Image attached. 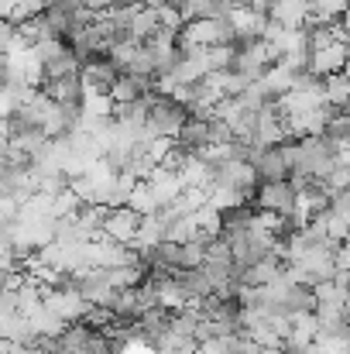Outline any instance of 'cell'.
<instances>
[{"label":"cell","instance_id":"cell-1","mask_svg":"<svg viewBox=\"0 0 350 354\" xmlns=\"http://www.w3.org/2000/svg\"><path fill=\"white\" fill-rule=\"evenodd\" d=\"M337 169V145L327 134H306L292 141V176L295 179H330Z\"/></svg>","mask_w":350,"mask_h":354},{"label":"cell","instance_id":"cell-30","mask_svg":"<svg viewBox=\"0 0 350 354\" xmlns=\"http://www.w3.org/2000/svg\"><path fill=\"white\" fill-rule=\"evenodd\" d=\"M340 28H344V35L350 38V7L344 10V14H340Z\"/></svg>","mask_w":350,"mask_h":354},{"label":"cell","instance_id":"cell-6","mask_svg":"<svg viewBox=\"0 0 350 354\" xmlns=\"http://www.w3.org/2000/svg\"><path fill=\"white\" fill-rule=\"evenodd\" d=\"M76 289L83 292V299L90 306H107V310L114 306L117 296H120V289L114 286L107 268H83V272H76Z\"/></svg>","mask_w":350,"mask_h":354},{"label":"cell","instance_id":"cell-26","mask_svg":"<svg viewBox=\"0 0 350 354\" xmlns=\"http://www.w3.org/2000/svg\"><path fill=\"white\" fill-rule=\"evenodd\" d=\"M330 210L350 224V186L347 189H333V193H330Z\"/></svg>","mask_w":350,"mask_h":354},{"label":"cell","instance_id":"cell-17","mask_svg":"<svg viewBox=\"0 0 350 354\" xmlns=\"http://www.w3.org/2000/svg\"><path fill=\"white\" fill-rule=\"evenodd\" d=\"M320 337V327H316V317L313 313H295L292 324H289V334H285V351H306L313 348Z\"/></svg>","mask_w":350,"mask_h":354},{"label":"cell","instance_id":"cell-20","mask_svg":"<svg viewBox=\"0 0 350 354\" xmlns=\"http://www.w3.org/2000/svg\"><path fill=\"white\" fill-rule=\"evenodd\" d=\"M206 80V86L220 97V100H233V97H240L244 90H247V76H240L237 69H224V73H210V76H203Z\"/></svg>","mask_w":350,"mask_h":354},{"label":"cell","instance_id":"cell-14","mask_svg":"<svg viewBox=\"0 0 350 354\" xmlns=\"http://www.w3.org/2000/svg\"><path fill=\"white\" fill-rule=\"evenodd\" d=\"M120 69L107 55H97L93 62L83 66V83H86V93H110V86L117 83Z\"/></svg>","mask_w":350,"mask_h":354},{"label":"cell","instance_id":"cell-8","mask_svg":"<svg viewBox=\"0 0 350 354\" xmlns=\"http://www.w3.org/2000/svg\"><path fill=\"white\" fill-rule=\"evenodd\" d=\"M254 169H257V179H289L292 176V141H282V145H264L257 148V155L251 158Z\"/></svg>","mask_w":350,"mask_h":354},{"label":"cell","instance_id":"cell-22","mask_svg":"<svg viewBox=\"0 0 350 354\" xmlns=\"http://www.w3.org/2000/svg\"><path fill=\"white\" fill-rule=\"evenodd\" d=\"M323 100L333 107V111H344L350 100V76L347 73H333V76H323Z\"/></svg>","mask_w":350,"mask_h":354},{"label":"cell","instance_id":"cell-21","mask_svg":"<svg viewBox=\"0 0 350 354\" xmlns=\"http://www.w3.org/2000/svg\"><path fill=\"white\" fill-rule=\"evenodd\" d=\"M179 179H182V189L186 186H213V165L203 155H189L179 169Z\"/></svg>","mask_w":350,"mask_h":354},{"label":"cell","instance_id":"cell-2","mask_svg":"<svg viewBox=\"0 0 350 354\" xmlns=\"http://www.w3.org/2000/svg\"><path fill=\"white\" fill-rule=\"evenodd\" d=\"M189 107L175 97H165V93H148V127L155 138H165V141H175L179 127L189 120Z\"/></svg>","mask_w":350,"mask_h":354},{"label":"cell","instance_id":"cell-18","mask_svg":"<svg viewBox=\"0 0 350 354\" xmlns=\"http://www.w3.org/2000/svg\"><path fill=\"white\" fill-rule=\"evenodd\" d=\"M148 93H151V86H148L144 80H137V76L124 73V69H120L117 83L110 86V100H114V107H127V104H141V100H148Z\"/></svg>","mask_w":350,"mask_h":354},{"label":"cell","instance_id":"cell-3","mask_svg":"<svg viewBox=\"0 0 350 354\" xmlns=\"http://www.w3.org/2000/svg\"><path fill=\"white\" fill-rule=\"evenodd\" d=\"M251 203H254L257 210H264V214L292 217V214L299 210V186H295L292 176H289V179H264V183H257Z\"/></svg>","mask_w":350,"mask_h":354},{"label":"cell","instance_id":"cell-16","mask_svg":"<svg viewBox=\"0 0 350 354\" xmlns=\"http://www.w3.org/2000/svg\"><path fill=\"white\" fill-rule=\"evenodd\" d=\"M333 114V107H313V111H302V114H292L285 118V127H289V138H306V134H323L327 131V120Z\"/></svg>","mask_w":350,"mask_h":354},{"label":"cell","instance_id":"cell-24","mask_svg":"<svg viewBox=\"0 0 350 354\" xmlns=\"http://www.w3.org/2000/svg\"><path fill=\"white\" fill-rule=\"evenodd\" d=\"M127 207H134L141 217H148V214H158V210H162V207H158V200H155V193L148 189V183H144V179L134 186V193H130Z\"/></svg>","mask_w":350,"mask_h":354},{"label":"cell","instance_id":"cell-25","mask_svg":"<svg viewBox=\"0 0 350 354\" xmlns=\"http://www.w3.org/2000/svg\"><path fill=\"white\" fill-rule=\"evenodd\" d=\"M309 7H313V21L333 24V21H340V14L350 7V0H309Z\"/></svg>","mask_w":350,"mask_h":354},{"label":"cell","instance_id":"cell-9","mask_svg":"<svg viewBox=\"0 0 350 354\" xmlns=\"http://www.w3.org/2000/svg\"><path fill=\"white\" fill-rule=\"evenodd\" d=\"M41 90L66 107H83L86 100V83H83V69L79 73H62V76H48L41 80Z\"/></svg>","mask_w":350,"mask_h":354},{"label":"cell","instance_id":"cell-4","mask_svg":"<svg viewBox=\"0 0 350 354\" xmlns=\"http://www.w3.org/2000/svg\"><path fill=\"white\" fill-rule=\"evenodd\" d=\"M282 62V52L268 41V38H254V41H233V62L231 69H237L247 80H257L268 66Z\"/></svg>","mask_w":350,"mask_h":354},{"label":"cell","instance_id":"cell-23","mask_svg":"<svg viewBox=\"0 0 350 354\" xmlns=\"http://www.w3.org/2000/svg\"><path fill=\"white\" fill-rule=\"evenodd\" d=\"M155 28H158V10H155V3H144V7L134 10V17H130V35H127V38L144 41Z\"/></svg>","mask_w":350,"mask_h":354},{"label":"cell","instance_id":"cell-15","mask_svg":"<svg viewBox=\"0 0 350 354\" xmlns=\"http://www.w3.org/2000/svg\"><path fill=\"white\" fill-rule=\"evenodd\" d=\"M210 141H213L210 118H200V114H189V120H186V124L179 127V134H175V145H182L189 155H200Z\"/></svg>","mask_w":350,"mask_h":354},{"label":"cell","instance_id":"cell-11","mask_svg":"<svg viewBox=\"0 0 350 354\" xmlns=\"http://www.w3.org/2000/svg\"><path fill=\"white\" fill-rule=\"evenodd\" d=\"M231 28H233V41H254V38H264L268 14L237 3V7L231 10Z\"/></svg>","mask_w":350,"mask_h":354},{"label":"cell","instance_id":"cell-12","mask_svg":"<svg viewBox=\"0 0 350 354\" xmlns=\"http://www.w3.org/2000/svg\"><path fill=\"white\" fill-rule=\"evenodd\" d=\"M268 17L278 21L282 28H306V24H313V7H309V0H271Z\"/></svg>","mask_w":350,"mask_h":354},{"label":"cell","instance_id":"cell-28","mask_svg":"<svg viewBox=\"0 0 350 354\" xmlns=\"http://www.w3.org/2000/svg\"><path fill=\"white\" fill-rule=\"evenodd\" d=\"M90 14H100V10H110V7H117L120 0H79Z\"/></svg>","mask_w":350,"mask_h":354},{"label":"cell","instance_id":"cell-29","mask_svg":"<svg viewBox=\"0 0 350 354\" xmlns=\"http://www.w3.org/2000/svg\"><path fill=\"white\" fill-rule=\"evenodd\" d=\"M14 275H17V272H10L7 265H0V292H3V289H7L10 282H14Z\"/></svg>","mask_w":350,"mask_h":354},{"label":"cell","instance_id":"cell-10","mask_svg":"<svg viewBox=\"0 0 350 354\" xmlns=\"http://www.w3.org/2000/svg\"><path fill=\"white\" fill-rule=\"evenodd\" d=\"M137 227H141V214L134 207H127V203L107 207V214H104V237L120 241V244H130L134 234H137Z\"/></svg>","mask_w":350,"mask_h":354},{"label":"cell","instance_id":"cell-13","mask_svg":"<svg viewBox=\"0 0 350 354\" xmlns=\"http://www.w3.org/2000/svg\"><path fill=\"white\" fill-rule=\"evenodd\" d=\"M295 73H299V69H292V66H285V62H275V66H268V69L254 80V86H257L268 100H278L282 93H289V90H292Z\"/></svg>","mask_w":350,"mask_h":354},{"label":"cell","instance_id":"cell-19","mask_svg":"<svg viewBox=\"0 0 350 354\" xmlns=\"http://www.w3.org/2000/svg\"><path fill=\"white\" fill-rule=\"evenodd\" d=\"M144 183H148V189L155 193L158 207H168V203L182 193V179H179V172H172V169H165V165H158Z\"/></svg>","mask_w":350,"mask_h":354},{"label":"cell","instance_id":"cell-27","mask_svg":"<svg viewBox=\"0 0 350 354\" xmlns=\"http://www.w3.org/2000/svg\"><path fill=\"white\" fill-rule=\"evenodd\" d=\"M333 265H337V272H350V241H344L333 251Z\"/></svg>","mask_w":350,"mask_h":354},{"label":"cell","instance_id":"cell-5","mask_svg":"<svg viewBox=\"0 0 350 354\" xmlns=\"http://www.w3.org/2000/svg\"><path fill=\"white\" fill-rule=\"evenodd\" d=\"M179 45H196V48L233 45L231 14H227V17H196V21H186V24L179 28Z\"/></svg>","mask_w":350,"mask_h":354},{"label":"cell","instance_id":"cell-7","mask_svg":"<svg viewBox=\"0 0 350 354\" xmlns=\"http://www.w3.org/2000/svg\"><path fill=\"white\" fill-rule=\"evenodd\" d=\"M45 306L62 320V324H76V320H83L86 317V310H90V303L83 299V292L76 289V286H45Z\"/></svg>","mask_w":350,"mask_h":354}]
</instances>
